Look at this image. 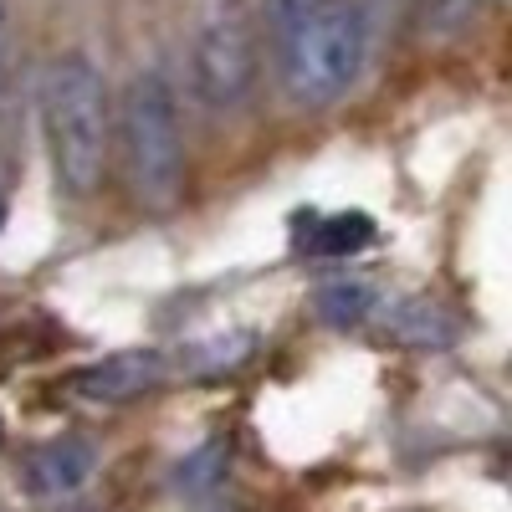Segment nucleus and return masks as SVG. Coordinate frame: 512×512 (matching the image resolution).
Instances as JSON below:
<instances>
[{"label":"nucleus","instance_id":"nucleus-1","mask_svg":"<svg viewBox=\"0 0 512 512\" xmlns=\"http://www.w3.org/2000/svg\"><path fill=\"white\" fill-rule=\"evenodd\" d=\"M41 128L52 149V175L62 195L88 200L113 159V103L93 57L62 52L41 72Z\"/></svg>","mask_w":512,"mask_h":512},{"label":"nucleus","instance_id":"nucleus-2","mask_svg":"<svg viewBox=\"0 0 512 512\" xmlns=\"http://www.w3.org/2000/svg\"><path fill=\"white\" fill-rule=\"evenodd\" d=\"M118 154L128 195L144 210H169L185 195V139L180 103L159 72H134L118 103Z\"/></svg>","mask_w":512,"mask_h":512},{"label":"nucleus","instance_id":"nucleus-3","mask_svg":"<svg viewBox=\"0 0 512 512\" xmlns=\"http://www.w3.org/2000/svg\"><path fill=\"white\" fill-rule=\"evenodd\" d=\"M277 57L287 98L297 108H328L354 88L369 62V16L359 0H323L277 41Z\"/></svg>","mask_w":512,"mask_h":512},{"label":"nucleus","instance_id":"nucleus-4","mask_svg":"<svg viewBox=\"0 0 512 512\" xmlns=\"http://www.w3.org/2000/svg\"><path fill=\"white\" fill-rule=\"evenodd\" d=\"M190 77H195L200 103L216 108V113H231L236 103L251 98V88H256V31L236 6L205 16V26L195 36V52H190Z\"/></svg>","mask_w":512,"mask_h":512},{"label":"nucleus","instance_id":"nucleus-5","mask_svg":"<svg viewBox=\"0 0 512 512\" xmlns=\"http://www.w3.org/2000/svg\"><path fill=\"white\" fill-rule=\"evenodd\" d=\"M159 379H164V354L123 349V354H108V359H98L88 369H77L67 379V390L77 400H88V405H128V400L149 395Z\"/></svg>","mask_w":512,"mask_h":512},{"label":"nucleus","instance_id":"nucleus-6","mask_svg":"<svg viewBox=\"0 0 512 512\" xmlns=\"http://www.w3.org/2000/svg\"><path fill=\"white\" fill-rule=\"evenodd\" d=\"M93 466H98V456H93L88 441H82V436H57V441L36 446L26 456L21 487L31 497H67V492H77L82 482L93 477Z\"/></svg>","mask_w":512,"mask_h":512},{"label":"nucleus","instance_id":"nucleus-7","mask_svg":"<svg viewBox=\"0 0 512 512\" xmlns=\"http://www.w3.org/2000/svg\"><path fill=\"white\" fill-rule=\"evenodd\" d=\"M384 333L405 349H446L456 338V313L441 308L436 297H405V303H395L390 318H384Z\"/></svg>","mask_w":512,"mask_h":512},{"label":"nucleus","instance_id":"nucleus-8","mask_svg":"<svg viewBox=\"0 0 512 512\" xmlns=\"http://www.w3.org/2000/svg\"><path fill=\"white\" fill-rule=\"evenodd\" d=\"M374 303H379L374 287H369V282H359V277L323 282V287H318V297H313L318 318H323V323H333V328H354V323L374 318Z\"/></svg>","mask_w":512,"mask_h":512},{"label":"nucleus","instance_id":"nucleus-9","mask_svg":"<svg viewBox=\"0 0 512 512\" xmlns=\"http://www.w3.org/2000/svg\"><path fill=\"white\" fill-rule=\"evenodd\" d=\"M482 11V0H415V21L425 36H436V41H451L461 36L466 26L477 21Z\"/></svg>","mask_w":512,"mask_h":512},{"label":"nucleus","instance_id":"nucleus-10","mask_svg":"<svg viewBox=\"0 0 512 512\" xmlns=\"http://www.w3.org/2000/svg\"><path fill=\"white\" fill-rule=\"evenodd\" d=\"M369 236H374V221L369 216H328L323 226H318V241H313V251L318 256H344V251H359V246H369Z\"/></svg>","mask_w":512,"mask_h":512},{"label":"nucleus","instance_id":"nucleus-11","mask_svg":"<svg viewBox=\"0 0 512 512\" xmlns=\"http://www.w3.org/2000/svg\"><path fill=\"white\" fill-rule=\"evenodd\" d=\"M318 6H323V0H262V26L282 41L297 21H308Z\"/></svg>","mask_w":512,"mask_h":512},{"label":"nucleus","instance_id":"nucleus-12","mask_svg":"<svg viewBox=\"0 0 512 512\" xmlns=\"http://www.w3.org/2000/svg\"><path fill=\"white\" fill-rule=\"evenodd\" d=\"M359 11L364 16L374 11V21H400L405 11H415V0H359ZM374 21H369V36H374Z\"/></svg>","mask_w":512,"mask_h":512},{"label":"nucleus","instance_id":"nucleus-13","mask_svg":"<svg viewBox=\"0 0 512 512\" xmlns=\"http://www.w3.org/2000/svg\"><path fill=\"white\" fill-rule=\"evenodd\" d=\"M6 47H11V11H6V0H0V67H6Z\"/></svg>","mask_w":512,"mask_h":512},{"label":"nucleus","instance_id":"nucleus-14","mask_svg":"<svg viewBox=\"0 0 512 512\" xmlns=\"http://www.w3.org/2000/svg\"><path fill=\"white\" fill-rule=\"evenodd\" d=\"M0 210H6V185H0Z\"/></svg>","mask_w":512,"mask_h":512},{"label":"nucleus","instance_id":"nucleus-15","mask_svg":"<svg viewBox=\"0 0 512 512\" xmlns=\"http://www.w3.org/2000/svg\"><path fill=\"white\" fill-rule=\"evenodd\" d=\"M0 441H6V425H0Z\"/></svg>","mask_w":512,"mask_h":512}]
</instances>
